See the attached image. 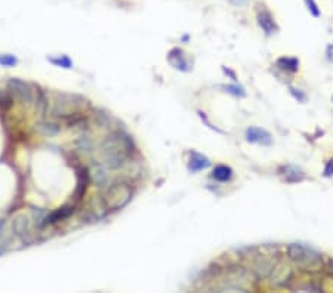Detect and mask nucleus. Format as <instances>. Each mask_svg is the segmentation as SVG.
I'll return each mask as SVG.
<instances>
[{
  "instance_id": "1",
  "label": "nucleus",
  "mask_w": 333,
  "mask_h": 293,
  "mask_svg": "<svg viewBox=\"0 0 333 293\" xmlns=\"http://www.w3.org/2000/svg\"><path fill=\"white\" fill-rule=\"evenodd\" d=\"M136 147L133 139L123 130H114L111 132L101 144L99 153L102 163L110 169L116 170L123 167L127 160L135 153Z\"/></svg>"
},
{
  "instance_id": "2",
  "label": "nucleus",
  "mask_w": 333,
  "mask_h": 293,
  "mask_svg": "<svg viewBox=\"0 0 333 293\" xmlns=\"http://www.w3.org/2000/svg\"><path fill=\"white\" fill-rule=\"evenodd\" d=\"M133 197V188L130 182L125 179H116L110 182L101 194V202L107 212H116L123 209Z\"/></svg>"
},
{
  "instance_id": "3",
  "label": "nucleus",
  "mask_w": 333,
  "mask_h": 293,
  "mask_svg": "<svg viewBox=\"0 0 333 293\" xmlns=\"http://www.w3.org/2000/svg\"><path fill=\"white\" fill-rule=\"evenodd\" d=\"M288 258L307 268V270H319L322 267V256L317 251H314L313 248L310 246H305L302 243H291L288 246Z\"/></svg>"
},
{
  "instance_id": "4",
  "label": "nucleus",
  "mask_w": 333,
  "mask_h": 293,
  "mask_svg": "<svg viewBox=\"0 0 333 293\" xmlns=\"http://www.w3.org/2000/svg\"><path fill=\"white\" fill-rule=\"evenodd\" d=\"M86 99L79 95L71 93H56L53 101V108L50 111V116L53 119H67L76 113H80L82 107L86 105Z\"/></svg>"
},
{
  "instance_id": "5",
  "label": "nucleus",
  "mask_w": 333,
  "mask_h": 293,
  "mask_svg": "<svg viewBox=\"0 0 333 293\" xmlns=\"http://www.w3.org/2000/svg\"><path fill=\"white\" fill-rule=\"evenodd\" d=\"M7 90L13 95V98H16L18 101L24 102V104H33V89L31 86L16 77H12L7 80Z\"/></svg>"
},
{
  "instance_id": "6",
  "label": "nucleus",
  "mask_w": 333,
  "mask_h": 293,
  "mask_svg": "<svg viewBox=\"0 0 333 293\" xmlns=\"http://www.w3.org/2000/svg\"><path fill=\"white\" fill-rule=\"evenodd\" d=\"M12 234L24 243H31L34 240V237H33L30 218L25 215H18L12 221Z\"/></svg>"
},
{
  "instance_id": "7",
  "label": "nucleus",
  "mask_w": 333,
  "mask_h": 293,
  "mask_svg": "<svg viewBox=\"0 0 333 293\" xmlns=\"http://www.w3.org/2000/svg\"><path fill=\"white\" fill-rule=\"evenodd\" d=\"M74 170H76V190H74V199L76 200H82L92 182V178H90V169L86 167V166H74Z\"/></svg>"
},
{
  "instance_id": "8",
  "label": "nucleus",
  "mask_w": 333,
  "mask_h": 293,
  "mask_svg": "<svg viewBox=\"0 0 333 293\" xmlns=\"http://www.w3.org/2000/svg\"><path fill=\"white\" fill-rule=\"evenodd\" d=\"M167 62L178 71L188 73L193 70V62L188 58V55L181 47H173L167 53Z\"/></svg>"
},
{
  "instance_id": "9",
  "label": "nucleus",
  "mask_w": 333,
  "mask_h": 293,
  "mask_svg": "<svg viewBox=\"0 0 333 293\" xmlns=\"http://www.w3.org/2000/svg\"><path fill=\"white\" fill-rule=\"evenodd\" d=\"M245 138L249 144H258L262 147H270L273 144V135L258 126H249L245 130Z\"/></svg>"
},
{
  "instance_id": "10",
  "label": "nucleus",
  "mask_w": 333,
  "mask_h": 293,
  "mask_svg": "<svg viewBox=\"0 0 333 293\" xmlns=\"http://www.w3.org/2000/svg\"><path fill=\"white\" fill-rule=\"evenodd\" d=\"M74 212H76V205H74V203H65V205H62L61 208L55 209L53 212L47 213L46 221H44V227H49V225H53V224H56V222L65 221V219H68Z\"/></svg>"
},
{
  "instance_id": "11",
  "label": "nucleus",
  "mask_w": 333,
  "mask_h": 293,
  "mask_svg": "<svg viewBox=\"0 0 333 293\" xmlns=\"http://www.w3.org/2000/svg\"><path fill=\"white\" fill-rule=\"evenodd\" d=\"M90 178L99 190H104L108 185V167L102 162H93L90 169Z\"/></svg>"
},
{
  "instance_id": "12",
  "label": "nucleus",
  "mask_w": 333,
  "mask_h": 293,
  "mask_svg": "<svg viewBox=\"0 0 333 293\" xmlns=\"http://www.w3.org/2000/svg\"><path fill=\"white\" fill-rule=\"evenodd\" d=\"M256 19H258L259 27L262 28V31L267 36H273L279 31V25H277V22H276V19H274V16L271 15L270 10H267V9L259 10Z\"/></svg>"
},
{
  "instance_id": "13",
  "label": "nucleus",
  "mask_w": 333,
  "mask_h": 293,
  "mask_svg": "<svg viewBox=\"0 0 333 293\" xmlns=\"http://www.w3.org/2000/svg\"><path fill=\"white\" fill-rule=\"evenodd\" d=\"M212 166L210 159H208L205 154L191 151L190 153V160H188V172L190 173H199L202 170H206Z\"/></svg>"
},
{
  "instance_id": "14",
  "label": "nucleus",
  "mask_w": 333,
  "mask_h": 293,
  "mask_svg": "<svg viewBox=\"0 0 333 293\" xmlns=\"http://www.w3.org/2000/svg\"><path fill=\"white\" fill-rule=\"evenodd\" d=\"M279 172L288 184H298V182H302L305 179L304 170L301 167L295 166V165H283L279 169Z\"/></svg>"
},
{
  "instance_id": "15",
  "label": "nucleus",
  "mask_w": 333,
  "mask_h": 293,
  "mask_svg": "<svg viewBox=\"0 0 333 293\" xmlns=\"http://www.w3.org/2000/svg\"><path fill=\"white\" fill-rule=\"evenodd\" d=\"M273 270H274V262H271V261H268L265 258L258 259L255 262V265H253V273H255V276L258 279H267V277H270L271 273H273Z\"/></svg>"
},
{
  "instance_id": "16",
  "label": "nucleus",
  "mask_w": 333,
  "mask_h": 293,
  "mask_svg": "<svg viewBox=\"0 0 333 293\" xmlns=\"http://www.w3.org/2000/svg\"><path fill=\"white\" fill-rule=\"evenodd\" d=\"M36 130L43 136H56L61 132V126L55 122L42 120L36 125Z\"/></svg>"
},
{
  "instance_id": "17",
  "label": "nucleus",
  "mask_w": 333,
  "mask_h": 293,
  "mask_svg": "<svg viewBox=\"0 0 333 293\" xmlns=\"http://www.w3.org/2000/svg\"><path fill=\"white\" fill-rule=\"evenodd\" d=\"M233 175H234L233 169L227 165H218V166H215V169L212 172V178L218 182H222V184L230 182L233 179Z\"/></svg>"
},
{
  "instance_id": "18",
  "label": "nucleus",
  "mask_w": 333,
  "mask_h": 293,
  "mask_svg": "<svg viewBox=\"0 0 333 293\" xmlns=\"http://www.w3.org/2000/svg\"><path fill=\"white\" fill-rule=\"evenodd\" d=\"M277 68L288 71V73H296L299 70V59L298 58H292V56H282L277 59L276 62Z\"/></svg>"
},
{
  "instance_id": "19",
  "label": "nucleus",
  "mask_w": 333,
  "mask_h": 293,
  "mask_svg": "<svg viewBox=\"0 0 333 293\" xmlns=\"http://www.w3.org/2000/svg\"><path fill=\"white\" fill-rule=\"evenodd\" d=\"M34 93H36V101H34V105H36V113H37L39 116H44V114H46V111H47V107H49L47 96H46V93H44V92H43L39 86L36 87Z\"/></svg>"
},
{
  "instance_id": "20",
  "label": "nucleus",
  "mask_w": 333,
  "mask_h": 293,
  "mask_svg": "<svg viewBox=\"0 0 333 293\" xmlns=\"http://www.w3.org/2000/svg\"><path fill=\"white\" fill-rule=\"evenodd\" d=\"M76 147L84 154H92L93 153V141L89 135H80L76 139Z\"/></svg>"
},
{
  "instance_id": "21",
  "label": "nucleus",
  "mask_w": 333,
  "mask_h": 293,
  "mask_svg": "<svg viewBox=\"0 0 333 293\" xmlns=\"http://www.w3.org/2000/svg\"><path fill=\"white\" fill-rule=\"evenodd\" d=\"M47 210L46 209H42V208H34L31 209V218L34 221V224L37 225V228H44V221H46V216H47Z\"/></svg>"
},
{
  "instance_id": "22",
  "label": "nucleus",
  "mask_w": 333,
  "mask_h": 293,
  "mask_svg": "<svg viewBox=\"0 0 333 293\" xmlns=\"http://www.w3.org/2000/svg\"><path fill=\"white\" fill-rule=\"evenodd\" d=\"M47 61L56 67H62L65 70L73 68V61L67 55H58V56H47Z\"/></svg>"
},
{
  "instance_id": "23",
  "label": "nucleus",
  "mask_w": 333,
  "mask_h": 293,
  "mask_svg": "<svg viewBox=\"0 0 333 293\" xmlns=\"http://www.w3.org/2000/svg\"><path fill=\"white\" fill-rule=\"evenodd\" d=\"M222 89H224L227 93H230V95H233V96H236V98H245V96H246L245 87H243L242 84H239V83H234V84H225V86H222Z\"/></svg>"
},
{
  "instance_id": "24",
  "label": "nucleus",
  "mask_w": 333,
  "mask_h": 293,
  "mask_svg": "<svg viewBox=\"0 0 333 293\" xmlns=\"http://www.w3.org/2000/svg\"><path fill=\"white\" fill-rule=\"evenodd\" d=\"M304 3H305L308 12H310L314 18H319V16L322 15V10H320V7H319V4H317L316 0H304Z\"/></svg>"
},
{
  "instance_id": "25",
  "label": "nucleus",
  "mask_w": 333,
  "mask_h": 293,
  "mask_svg": "<svg viewBox=\"0 0 333 293\" xmlns=\"http://www.w3.org/2000/svg\"><path fill=\"white\" fill-rule=\"evenodd\" d=\"M289 92H291V95L298 101V102H307V93L304 92V90H301V89H296V87H293V86H289Z\"/></svg>"
},
{
  "instance_id": "26",
  "label": "nucleus",
  "mask_w": 333,
  "mask_h": 293,
  "mask_svg": "<svg viewBox=\"0 0 333 293\" xmlns=\"http://www.w3.org/2000/svg\"><path fill=\"white\" fill-rule=\"evenodd\" d=\"M16 64H18V58L16 56L9 55V53L0 55V65H3V67H13Z\"/></svg>"
},
{
  "instance_id": "27",
  "label": "nucleus",
  "mask_w": 333,
  "mask_h": 293,
  "mask_svg": "<svg viewBox=\"0 0 333 293\" xmlns=\"http://www.w3.org/2000/svg\"><path fill=\"white\" fill-rule=\"evenodd\" d=\"M197 113H199V116H200V119H202V120H203V122H205V123H206V125H208V127H210V129H212V130H216V132H219V133H224V132H222V130H221V129H218V127H215V126H213V125H212V123H210V120H209V119H208V117H206V114H205V113H203V111H197Z\"/></svg>"
},
{
  "instance_id": "28",
  "label": "nucleus",
  "mask_w": 333,
  "mask_h": 293,
  "mask_svg": "<svg viewBox=\"0 0 333 293\" xmlns=\"http://www.w3.org/2000/svg\"><path fill=\"white\" fill-rule=\"evenodd\" d=\"M323 175H325L326 178H331V176H333V159H331V160L326 163Z\"/></svg>"
},
{
  "instance_id": "29",
  "label": "nucleus",
  "mask_w": 333,
  "mask_h": 293,
  "mask_svg": "<svg viewBox=\"0 0 333 293\" xmlns=\"http://www.w3.org/2000/svg\"><path fill=\"white\" fill-rule=\"evenodd\" d=\"M222 70H224L225 74H228V76L231 77V80H233L234 83H239V82H237V76H236V73H234L233 70H230V68H227V67H222Z\"/></svg>"
},
{
  "instance_id": "30",
  "label": "nucleus",
  "mask_w": 333,
  "mask_h": 293,
  "mask_svg": "<svg viewBox=\"0 0 333 293\" xmlns=\"http://www.w3.org/2000/svg\"><path fill=\"white\" fill-rule=\"evenodd\" d=\"M326 58H328V61L333 62V44H329L326 47Z\"/></svg>"
},
{
  "instance_id": "31",
  "label": "nucleus",
  "mask_w": 333,
  "mask_h": 293,
  "mask_svg": "<svg viewBox=\"0 0 333 293\" xmlns=\"http://www.w3.org/2000/svg\"><path fill=\"white\" fill-rule=\"evenodd\" d=\"M228 1L234 6H245V4H248L249 0H228Z\"/></svg>"
},
{
  "instance_id": "32",
  "label": "nucleus",
  "mask_w": 333,
  "mask_h": 293,
  "mask_svg": "<svg viewBox=\"0 0 333 293\" xmlns=\"http://www.w3.org/2000/svg\"><path fill=\"white\" fill-rule=\"evenodd\" d=\"M328 267H329V271H331V274L333 276V259H329V262H328Z\"/></svg>"
},
{
  "instance_id": "33",
  "label": "nucleus",
  "mask_w": 333,
  "mask_h": 293,
  "mask_svg": "<svg viewBox=\"0 0 333 293\" xmlns=\"http://www.w3.org/2000/svg\"><path fill=\"white\" fill-rule=\"evenodd\" d=\"M332 102H333V96H332Z\"/></svg>"
}]
</instances>
